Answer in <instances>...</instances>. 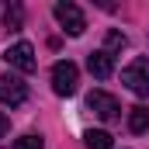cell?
Segmentation results:
<instances>
[{
  "label": "cell",
  "mask_w": 149,
  "mask_h": 149,
  "mask_svg": "<svg viewBox=\"0 0 149 149\" xmlns=\"http://www.w3.org/2000/svg\"><path fill=\"white\" fill-rule=\"evenodd\" d=\"M121 83H125L132 94H139V97H149V56H139V59H132V63L121 70Z\"/></svg>",
  "instance_id": "6da1fadb"
},
{
  "label": "cell",
  "mask_w": 149,
  "mask_h": 149,
  "mask_svg": "<svg viewBox=\"0 0 149 149\" xmlns=\"http://www.w3.org/2000/svg\"><path fill=\"white\" fill-rule=\"evenodd\" d=\"M76 87H80V70H76V63H70V59L56 63V66H52V90H56L59 97H73Z\"/></svg>",
  "instance_id": "7a4b0ae2"
},
{
  "label": "cell",
  "mask_w": 149,
  "mask_h": 149,
  "mask_svg": "<svg viewBox=\"0 0 149 149\" xmlns=\"http://www.w3.org/2000/svg\"><path fill=\"white\" fill-rule=\"evenodd\" d=\"M52 14H56V21L63 24V31H66V35H73V38L83 35L87 17H83V10H80L76 3H70V0H59V3L52 7Z\"/></svg>",
  "instance_id": "3957f363"
},
{
  "label": "cell",
  "mask_w": 149,
  "mask_h": 149,
  "mask_svg": "<svg viewBox=\"0 0 149 149\" xmlns=\"http://www.w3.org/2000/svg\"><path fill=\"white\" fill-rule=\"evenodd\" d=\"M3 59H7V63H10L14 70H21V73H35V70H38L35 45H31V42H14V45H7Z\"/></svg>",
  "instance_id": "277c9868"
},
{
  "label": "cell",
  "mask_w": 149,
  "mask_h": 149,
  "mask_svg": "<svg viewBox=\"0 0 149 149\" xmlns=\"http://www.w3.org/2000/svg\"><path fill=\"white\" fill-rule=\"evenodd\" d=\"M24 101H28V83H24L21 76H14V73H3L0 76V104L17 108V104H24Z\"/></svg>",
  "instance_id": "5b68a950"
},
{
  "label": "cell",
  "mask_w": 149,
  "mask_h": 149,
  "mask_svg": "<svg viewBox=\"0 0 149 149\" xmlns=\"http://www.w3.org/2000/svg\"><path fill=\"white\" fill-rule=\"evenodd\" d=\"M87 108L97 114L101 121H114L118 111H121V108H118V101H114L108 90H90V94H87Z\"/></svg>",
  "instance_id": "8992f818"
},
{
  "label": "cell",
  "mask_w": 149,
  "mask_h": 149,
  "mask_svg": "<svg viewBox=\"0 0 149 149\" xmlns=\"http://www.w3.org/2000/svg\"><path fill=\"white\" fill-rule=\"evenodd\" d=\"M87 70L97 76V80H108L114 73V56H108L104 49H97V52H90L87 56Z\"/></svg>",
  "instance_id": "52a82bcc"
},
{
  "label": "cell",
  "mask_w": 149,
  "mask_h": 149,
  "mask_svg": "<svg viewBox=\"0 0 149 149\" xmlns=\"http://www.w3.org/2000/svg\"><path fill=\"white\" fill-rule=\"evenodd\" d=\"M128 128H132L135 135L149 132V108H146V104H139V108H132V111H128Z\"/></svg>",
  "instance_id": "ba28073f"
},
{
  "label": "cell",
  "mask_w": 149,
  "mask_h": 149,
  "mask_svg": "<svg viewBox=\"0 0 149 149\" xmlns=\"http://www.w3.org/2000/svg\"><path fill=\"white\" fill-rule=\"evenodd\" d=\"M83 142H87V149H111V135L104 128H90L83 135Z\"/></svg>",
  "instance_id": "9c48e42d"
},
{
  "label": "cell",
  "mask_w": 149,
  "mask_h": 149,
  "mask_svg": "<svg viewBox=\"0 0 149 149\" xmlns=\"http://www.w3.org/2000/svg\"><path fill=\"white\" fill-rule=\"evenodd\" d=\"M125 45H128V38L121 35V31H108V38H104V52H108V56H114V52H121Z\"/></svg>",
  "instance_id": "30bf717a"
},
{
  "label": "cell",
  "mask_w": 149,
  "mask_h": 149,
  "mask_svg": "<svg viewBox=\"0 0 149 149\" xmlns=\"http://www.w3.org/2000/svg\"><path fill=\"white\" fill-rule=\"evenodd\" d=\"M3 21H7V28H10V31H17V28H21V21H24L21 3H10V7H7V14H3Z\"/></svg>",
  "instance_id": "8fae6325"
},
{
  "label": "cell",
  "mask_w": 149,
  "mask_h": 149,
  "mask_svg": "<svg viewBox=\"0 0 149 149\" xmlns=\"http://www.w3.org/2000/svg\"><path fill=\"white\" fill-rule=\"evenodd\" d=\"M14 149H45V139L31 132V135H21V139L14 142Z\"/></svg>",
  "instance_id": "7c38bea8"
},
{
  "label": "cell",
  "mask_w": 149,
  "mask_h": 149,
  "mask_svg": "<svg viewBox=\"0 0 149 149\" xmlns=\"http://www.w3.org/2000/svg\"><path fill=\"white\" fill-rule=\"evenodd\" d=\"M7 128H10V121H7V114L0 111V139H3V135H7Z\"/></svg>",
  "instance_id": "4fadbf2b"
}]
</instances>
